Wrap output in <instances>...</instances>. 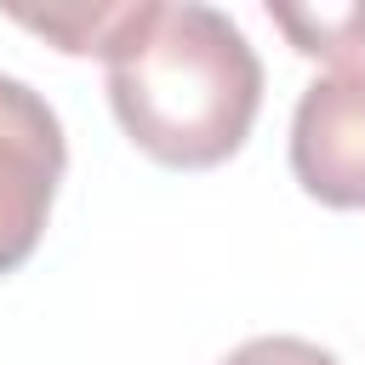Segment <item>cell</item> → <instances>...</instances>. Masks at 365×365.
Instances as JSON below:
<instances>
[{"instance_id":"5b68a950","label":"cell","mask_w":365,"mask_h":365,"mask_svg":"<svg viewBox=\"0 0 365 365\" xmlns=\"http://www.w3.org/2000/svg\"><path fill=\"white\" fill-rule=\"evenodd\" d=\"M23 29L57 40V51H74V57H103L114 23H120V6H57V11H11Z\"/></svg>"},{"instance_id":"7a4b0ae2","label":"cell","mask_w":365,"mask_h":365,"mask_svg":"<svg viewBox=\"0 0 365 365\" xmlns=\"http://www.w3.org/2000/svg\"><path fill=\"white\" fill-rule=\"evenodd\" d=\"M63 165H68V143L51 103L29 80L0 74V274L34 257Z\"/></svg>"},{"instance_id":"8992f818","label":"cell","mask_w":365,"mask_h":365,"mask_svg":"<svg viewBox=\"0 0 365 365\" xmlns=\"http://www.w3.org/2000/svg\"><path fill=\"white\" fill-rule=\"evenodd\" d=\"M222 365H342L331 348L308 342V336H251L240 342Z\"/></svg>"},{"instance_id":"3957f363","label":"cell","mask_w":365,"mask_h":365,"mask_svg":"<svg viewBox=\"0 0 365 365\" xmlns=\"http://www.w3.org/2000/svg\"><path fill=\"white\" fill-rule=\"evenodd\" d=\"M291 171L331 211H365V63L319 74L291 114Z\"/></svg>"},{"instance_id":"277c9868","label":"cell","mask_w":365,"mask_h":365,"mask_svg":"<svg viewBox=\"0 0 365 365\" xmlns=\"http://www.w3.org/2000/svg\"><path fill=\"white\" fill-rule=\"evenodd\" d=\"M268 17L291 34L302 57H325L336 68L365 63V6H336V11H297V6H268Z\"/></svg>"},{"instance_id":"6da1fadb","label":"cell","mask_w":365,"mask_h":365,"mask_svg":"<svg viewBox=\"0 0 365 365\" xmlns=\"http://www.w3.org/2000/svg\"><path fill=\"white\" fill-rule=\"evenodd\" d=\"M120 131L171 171H211L251 137L262 63L228 11L200 0H131L103 46Z\"/></svg>"}]
</instances>
